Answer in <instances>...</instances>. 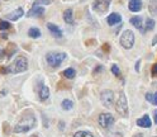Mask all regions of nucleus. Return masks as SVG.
Instances as JSON below:
<instances>
[{
    "label": "nucleus",
    "instance_id": "20",
    "mask_svg": "<svg viewBox=\"0 0 157 137\" xmlns=\"http://www.w3.org/2000/svg\"><path fill=\"white\" fill-rule=\"evenodd\" d=\"M148 8H149V13H151L152 15H157V0H152V2L149 3Z\"/></svg>",
    "mask_w": 157,
    "mask_h": 137
},
{
    "label": "nucleus",
    "instance_id": "9",
    "mask_svg": "<svg viewBox=\"0 0 157 137\" xmlns=\"http://www.w3.org/2000/svg\"><path fill=\"white\" fill-rule=\"evenodd\" d=\"M23 14H24V12H23L22 8H17L14 12H12V13H9V14H6L5 18L9 19V20H18L19 18L23 17Z\"/></svg>",
    "mask_w": 157,
    "mask_h": 137
},
{
    "label": "nucleus",
    "instance_id": "1",
    "mask_svg": "<svg viewBox=\"0 0 157 137\" xmlns=\"http://www.w3.org/2000/svg\"><path fill=\"white\" fill-rule=\"evenodd\" d=\"M35 126V117L33 114H25V116L18 122V125L14 127V132L17 133H23L28 132Z\"/></svg>",
    "mask_w": 157,
    "mask_h": 137
},
{
    "label": "nucleus",
    "instance_id": "11",
    "mask_svg": "<svg viewBox=\"0 0 157 137\" xmlns=\"http://www.w3.org/2000/svg\"><path fill=\"white\" fill-rule=\"evenodd\" d=\"M47 28L49 29V32H51L53 36H55V38H61L62 37V32L60 29V27L58 26H55L52 23H48L47 24Z\"/></svg>",
    "mask_w": 157,
    "mask_h": 137
},
{
    "label": "nucleus",
    "instance_id": "21",
    "mask_svg": "<svg viewBox=\"0 0 157 137\" xmlns=\"http://www.w3.org/2000/svg\"><path fill=\"white\" fill-rule=\"evenodd\" d=\"M156 26V22L152 19V18H147L146 19V29L147 31H152Z\"/></svg>",
    "mask_w": 157,
    "mask_h": 137
},
{
    "label": "nucleus",
    "instance_id": "7",
    "mask_svg": "<svg viewBox=\"0 0 157 137\" xmlns=\"http://www.w3.org/2000/svg\"><path fill=\"white\" fill-rule=\"evenodd\" d=\"M102 103L105 105V107H112L113 105V102H114V93L112 90H104L102 93Z\"/></svg>",
    "mask_w": 157,
    "mask_h": 137
},
{
    "label": "nucleus",
    "instance_id": "25",
    "mask_svg": "<svg viewBox=\"0 0 157 137\" xmlns=\"http://www.w3.org/2000/svg\"><path fill=\"white\" fill-rule=\"evenodd\" d=\"M9 28H10L9 22H6V20H0V31H8Z\"/></svg>",
    "mask_w": 157,
    "mask_h": 137
},
{
    "label": "nucleus",
    "instance_id": "17",
    "mask_svg": "<svg viewBox=\"0 0 157 137\" xmlns=\"http://www.w3.org/2000/svg\"><path fill=\"white\" fill-rule=\"evenodd\" d=\"M131 23H132L135 28H138L139 31L143 32V29H142V18H141V17H133V18H131Z\"/></svg>",
    "mask_w": 157,
    "mask_h": 137
},
{
    "label": "nucleus",
    "instance_id": "28",
    "mask_svg": "<svg viewBox=\"0 0 157 137\" xmlns=\"http://www.w3.org/2000/svg\"><path fill=\"white\" fill-rule=\"evenodd\" d=\"M0 73H2V74H6V73H9V71H8V67H2V69H0Z\"/></svg>",
    "mask_w": 157,
    "mask_h": 137
},
{
    "label": "nucleus",
    "instance_id": "10",
    "mask_svg": "<svg viewBox=\"0 0 157 137\" xmlns=\"http://www.w3.org/2000/svg\"><path fill=\"white\" fill-rule=\"evenodd\" d=\"M43 14H45V8H42V6H33V8L28 12L27 15L33 18V17H42Z\"/></svg>",
    "mask_w": 157,
    "mask_h": 137
},
{
    "label": "nucleus",
    "instance_id": "34",
    "mask_svg": "<svg viewBox=\"0 0 157 137\" xmlns=\"http://www.w3.org/2000/svg\"><path fill=\"white\" fill-rule=\"evenodd\" d=\"M138 67H139V61H138V62H137V65H135V70H137V71H138V70H139V69H138Z\"/></svg>",
    "mask_w": 157,
    "mask_h": 137
},
{
    "label": "nucleus",
    "instance_id": "6",
    "mask_svg": "<svg viewBox=\"0 0 157 137\" xmlns=\"http://www.w3.org/2000/svg\"><path fill=\"white\" fill-rule=\"evenodd\" d=\"M99 125H100L103 128H109L113 123H114V117L110 113H102L99 116Z\"/></svg>",
    "mask_w": 157,
    "mask_h": 137
},
{
    "label": "nucleus",
    "instance_id": "3",
    "mask_svg": "<svg viewBox=\"0 0 157 137\" xmlns=\"http://www.w3.org/2000/svg\"><path fill=\"white\" fill-rule=\"evenodd\" d=\"M65 59H66L65 52H49L46 56V60L51 67H58Z\"/></svg>",
    "mask_w": 157,
    "mask_h": 137
},
{
    "label": "nucleus",
    "instance_id": "23",
    "mask_svg": "<svg viewBox=\"0 0 157 137\" xmlns=\"http://www.w3.org/2000/svg\"><path fill=\"white\" fill-rule=\"evenodd\" d=\"M74 137H94V136H92V133H90L89 131H78L75 133Z\"/></svg>",
    "mask_w": 157,
    "mask_h": 137
},
{
    "label": "nucleus",
    "instance_id": "8",
    "mask_svg": "<svg viewBox=\"0 0 157 137\" xmlns=\"http://www.w3.org/2000/svg\"><path fill=\"white\" fill-rule=\"evenodd\" d=\"M92 6L98 13H104L109 8V0H95L92 3Z\"/></svg>",
    "mask_w": 157,
    "mask_h": 137
},
{
    "label": "nucleus",
    "instance_id": "27",
    "mask_svg": "<svg viewBox=\"0 0 157 137\" xmlns=\"http://www.w3.org/2000/svg\"><path fill=\"white\" fill-rule=\"evenodd\" d=\"M152 104H156L157 105V91L153 94V97H152Z\"/></svg>",
    "mask_w": 157,
    "mask_h": 137
},
{
    "label": "nucleus",
    "instance_id": "33",
    "mask_svg": "<svg viewBox=\"0 0 157 137\" xmlns=\"http://www.w3.org/2000/svg\"><path fill=\"white\" fill-rule=\"evenodd\" d=\"M133 137H143V135H141V133H137V135H134Z\"/></svg>",
    "mask_w": 157,
    "mask_h": 137
},
{
    "label": "nucleus",
    "instance_id": "16",
    "mask_svg": "<svg viewBox=\"0 0 157 137\" xmlns=\"http://www.w3.org/2000/svg\"><path fill=\"white\" fill-rule=\"evenodd\" d=\"M63 19H65L66 23L72 24L74 23V17H72V9H67L63 13Z\"/></svg>",
    "mask_w": 157,
    "mask_h": 137
},
{
    "label": "nucleus",
    "instance_id": "32",
    "mask_svg": "<svg viewBox=\"0 0 157 137\" xmlns=\"http://www.w3.org/2000/svg\"><path fill=\"white\" fill-rule=\"evenodd\" d=\"M155 123L157 125V109H156V112H155Z\"/></svg>",
    "mask_w": 157,
    "mask_h": 137
},
{
    "label": "nucleus",
    "instance_id": "29",
    "mask_svg": "<svg viewBox=\"0 0 157 137\" xmlns=\"http://www.w3.org/2000/svg\"><path fill=\"white\" fill-rule=\"evenodd\" d=\"M103 50H104V51H106V52H109V45H104Z\"/></svg>",
    "mask_w": 157,
    "mask_h": 137
},
{
    "label": "nucleus",
    "instance_id": "31",
    "mask_svg": "<svg viewBox=\"0 0 157 137\" xmlns=\"http://www.w3.org/2000/svg\"><path fill=\"white\" fill-rule=\"evenodd\" d=\"M153 74H157V63L153 66Z\"/></svg>",
    "mask_w": 157,
    "mask_h": 137
},
{
    "label": "nucleus",
    "instance_id": "4",
    "mask_svg": "<svg viewBox=\"0 0 157 137\" xmlns=\"http://www.w3.org/2000/svg\"><path fill=\"white\" fill-rule=\"evenodd\" d=\"M115 108H117V112L123 117L128 116V104H127V98L123 93H119L118 99L115 102Z\"/></svg>",
    "mask_w": 157,
    "mask_h": 137
},
{
    "label": "nucleus",
    "instance_id": "15",
    "mask_svg": "<svg viewBox=\"0 0 157 137\" xmlns=\"http://www.w3.org/2000/svg\"><path fill=\"white\" fill-rule=\"evenodd\" d=\"M49 97V89L45 85H41V89H39V98L41 100H46Z\"/></svg>",
    "mask_w": 157,
    "mask_h": 137
},
{
    "label": "nucleus",
    "instance_id": "24",
    "mask_svg": "<svg viewBox=\"0 0 157 137\" xmlns=\"http://www.w3.org/2000/svg\"><path fill=\"white\" fill-rule=\"evenodd\" d=\"M52 0H34L33 6H39V5H48L51 4Z\"/></svg>",
    "mask_w": 157,
    "mask_h": 137
},
{
    "label": "nucleus",
    "instance_id": "5",
    "mask_svg": "<svg viewBox=\"0 0 157 137\" xmlns=\"http://www.w3.org/2000/svg\"><path fill=\"white\" fill-rule=\"evenodd\" d=\"M120 45L124 48H132L134 45V34L132 31H124L122 37H120Z\"/></svg>",
    "mask_w": 157,
    "mask_h": 137
},
{
    "label": "nucleus",
    "instance_id": "18",
    "mask_svg": "<svg viewBox=\"0 0 157 137\" xmlns=\"http://www.w3.org/2000/svg\"><path fill=\"white\" fill-rule=\"evenodd\" d=\"M28 36H29L31 38H38L41 36V31L38 29V28L33 27V28H31V29L28 31Z\"/></svg>",
    "mask_w": 157,
    "mask_h": 137
},
{
    "label": "nucleus",
    "instance_id": "14",
    "mask_svg": "<svg viewBox=\"0 0 157 137\" xmlns=\"http://www.w3.org/2000/svg\"><path fill=\"white\" fill-rule=\"evenodd\" d=\"M128 8L131 12H139L142 9V2L141 0H131L129 4H128Z\"/></svg>",
    "mask_w": 157,
    "mask_h": 137
},
{
    "label": "nucleus",
    "instance_id": "2",
    "mask_svg": "<svg viewBox=\"0 0 157 137\" xmlns=\"http://www.w3.org/2000/svg\"><path fill=\"white\" fill-rule=\"evenodd\" d=\"M28 69V60L27 57L24 56H19L17 57L14 62L8 67V71L9 73H13V74H18V73H23Z\"/></svg>",
    "mask_w": 157,
    "mask_h": 137
},
{
    "label": "nucleus",
    "instance_id": "12",
    "mask_svg": "<svg viewBox=\"0 0 157 137\" xmlns=\"http://www.w3.org/2000/svg\"><path fill=\"white\" fill-rule=\"evenodd\" d=\"M137 125L139 126V127H143V128H149L151 127V119H149V116L148 114H145L142 118H139V119H137Z\"/></svg>",
    "mask_w": 157,
    "mask_h": 137
},
{
    "label": "nucleus",
    "instance_id": "22",
    "mask_svg": "<svg viewBox=\"0 0 157 137\" xmlns=\"http://www.w3.org/2000/svg\"><path fill=\"white\" fill-rule=\"evenodd\" d=\"M63 75H65L67 79H74L75 77V75H76V73H75V70L74 69H66L65 71H63Z\"/></svg>",
    "mask_w": 157,
    "mask_h": 137
},
{
    "label": "nucleus",
    "instance_id": "30",
    "mask_svg": "<svg viewBox=\"0 0 157 137\" xmlns=\"http://www.w3.org/2000/svg\"><path fill=\"white\" fill-rule=\"evenodd\" d=\"M102 70H103V66H98V67H96V70L94 71V73H98V71H102Z\"/></svg>",
    "mask_w": 157,
    "mask_h": 137
},
{
    "label": "nucleus",
    "instance_id": "19",
    "mask_svg": "<svg viewBox=\"0 0 157 137\" xmlns=\"http://www.w3.org/2000/svg\"><path fill=\"white\" fill-rule=\"evenodd\" d=\"M61 107H62L65 111H70V109H72L74 103H72V100H70V99H65V100H63V102H62Z\"/></svg>",
    "mask_w": 157,
    "mask_h": 137
},
{
    "label": "nucleus",
    "instance_id": "13",
    "mask_svg": "<svg viewBox=\"0 0 157 137\" xmlns=\"http://www.w3.org/2000/svg\"><path fill=\"white\" fill-rule=\"evenodd\" d=\"M120 20H122V17H120V14H118V13H112L110 15L106 18V22H108L109 26L117 24V23H119Z\"/></svg>",
    "mask_w": 157,
    "mask_h": 137
},
{
    "label": "nucleus",
    "instance_id": "26",
    "mask_svg": "<svg viewBox=\"0 0 157 137\" xmlns=\"http://www.w3.org/2000/svg\"><path fill=\"white\" fill-rule=\"evenodd\" d=\"M112 73L115 75V76H119L120 75V71H119V67L117 66V65H113L112 66Z\"/></svg>",
    "mask_w": 157,
    "mask_h": 137
},
{
    "label": "nucleus",
    "instance_id": "35",
    "mask_svg": "<svg viewBox=\"0 0 157 137\" xmlns=\"http://www.w3.org/2000/svg\"><path fill=\"white\" fill-rule=\"evenodd\" d=\"M31 137H39V136H37V135H33V136H31Z\"/></svg>",
    "mask_w": 157,
    "mask_h": 137
}]
</instances>
